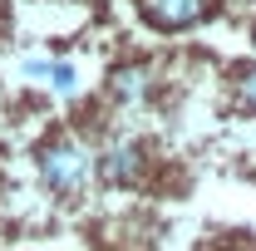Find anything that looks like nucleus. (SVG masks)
Instances as JSON below:
<instances>
[{"label":"nucleus","mask_w":256,"mask_h":251,"mask_svg":"<svg viewBox=\"0 0 256 251\" xmlns=\"http://www.w3.org/2000/svg\"><path fill=\"white\" fill-rule=\"evenodd\" d=\"M40 172L54 192H79L89 182V153L74 148V143H50L40 153Z\"/></svg>","instance_id":"obj_1"},{"label":"nucleus","mask_w":256,"mask_h":251,"mask_svg":"<svg viewBox=\"0 0 256 251\" xmlns=\"http://www.w3.org/2000/svg\"><path fill=\"white\" fill-rule=\"evenodd\" d=\"M202 10H207V0H143V15L153 25H162V30H178V25L202 20Z\"/></svg>","instance_id":"obj_2"},{"label":"nucleus","mask_w":256,"mask_h":251,"mask_svg":"<svg viewBox=\"0 0 256 251\" xmlns=\"http://www.w3.org/2000/svg\"><path fill=\"white\" fill-rule=\"evenodd\" d=\"M143 172V153L133 148V143H118L114 153H108V162H104V178L108 182H133Z\"/></svg>","instance_id":"obj_3"},{"label":"nucleus","mask_w":256,"mask_h":251,"mask_svg":"<svg viewBox=\"0 0 256 251\" xmlns=\"http://www.w3.org/2000/svg\"><path fill=\"white\" fill-rule=\"evenodd\" d=\"M44 79H54V89H60V94H74V89H79L74 64H44Z\"/></svg>","instance_id":"obj_4"},{"label":"nucleus","mask_w":256,"mask_h":251,"mask_svg":"<svg viewBox=\"0 0 256 251\" xmlns=\"http://www.w3.org/2000/svg\"><path fill=\"white\" fill-rule=\"evenodd\" d=\"M114 89H118V98H138L143 94V69H124V74L114 79Z\"/></svg>","instance_id":"obj_5"},{"label":"nucleus","mask_w":256,"mask_h":251,"mask_svg":"<svg viewBox=\"0 0 256 251\" xmlns=\"http://www.w3.org/2000/svg\"><path fill=\"white\" fill-rule=\"evenodd\" d=\"M242 98L256 108V69H246V74H242Z\"/></svg>","instance_id":"obj_6"}]
</instances>
